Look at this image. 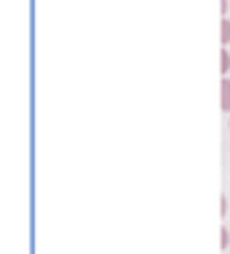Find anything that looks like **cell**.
Segmentation results:
<instances>
[{"instance_id":"obj_1","label":"cell","mask_w":230,"mask_h":254,"mask_svg":"<svg viewBox=\"0 0 230 254\" xmlns=\"http://www.w3.org/2000/svg\"><path fill=\"white\" fill-rule=\"evenodd\" d=\"M220 107L222 113H230V80L228 78L220 80Z\"/></svg>"},{"instance_id":"obj_2","label":"cell","mask_w":230,"mask_h":254,"mask_svg":"<svg viewBox=\"0 0 230 254\" xmlns=\"http://www.w3.org/2000/svg\"><path fill=\"white\" fill-rule=\"evenodd\" d=\"M220 43H222V49L230 43V19H222L220 22Z\"/></svg>"},{"instance_id":"obj_4","label":"cell","mask_w":230,"mask_h":254,"mask_svg":"<svg viewBox=\"0 0 230 254\" xmlns=\"http://www.w3.org/2000/svg\"><path fill=\"white\" fill-rule=\"evenodd\" d=\"M228 246H230V233L222 228L220 230V249H228Z\"/></svg>"},{"instance_id":"obj_3","label":"cell","mask_w":230,"mask_h":254,"mask_svg":"<svg viewBox=\"0 0 230 254\" xmlns=\"http://www.w3.org/2000/svg\"><path fill=\"white\" fill-rule=\"evenodd\" d=\"M228 70H230V54L222 49V51H220V72H222V78L228 75Z\"/></svg>"}]
</instances>
